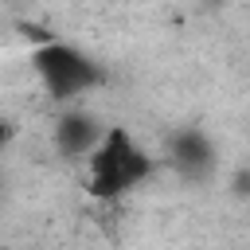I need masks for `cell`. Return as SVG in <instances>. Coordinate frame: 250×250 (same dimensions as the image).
Returning <instances> with one entry per match:
<instances>
[{
  "label": "cell",
  "instance_id": "obj_1",
  "mask_svg": "<svg viewBox=\"0 0 250 250\" xmlns=\"http://www.w3.org/2000/svg\"><path fill=\"white\" fill-rule=\"evenodd\" d=\"M86 164H90V176H86L90 195L105 199V203L121 199L129 188H137L141 180L152 176V156L133 141V133L125 125H105V133L90 148Z\"/></svg>",
  "mask_w": 250,
  "mask_h": 250
},
{
  "label": "cell",
  "instance_id": "obj_2",
  "mask_svg": "<svg viewBox=\"0 0 250 250\" xmlns=\"http://www.w3.org/2000/svg\"><path fill=\"white\" fill-rule=\"evenodd\" d=\"M31 66L43 82V90L59 102L66 98H78L94 86H102V70L90 55H82L74 43H62V39H47L31 51Z\"/></svg>",
  "mask_w": 250,
  "mask_h": 250
},
{
  "label": "cell",
  "instance_id": "obj_3",
  "mask_svg": "<svg viewBox=\"0 0 250 250\" xmlns=\"http://www.w3.org/2000/svg\"><path fill=\"white\" fill-rule=\"evenodd\" d=\"M105 125H98V117L90 113H62L59 125H55V141H59V152L78 160V156H90V148L102 141Z\"/></svg>",
  "mask_w": 250,
  "mask_h": 250
},
{
  "label": "cell",
  "instance_id": "obj_4",
  "mask_svg": "<svg viewBox=\"0 0 250 250\" xmlns=\"http://www.w3.org/2000/svg\"><path fill=\"white\" fill-rule=\"evenodd\" d=\"M172 160L184 168V172H207L215 164V152H211V141L195 129H184L172 137Z\"/></svg>",
  "mask_w": 250,
  "mask_h": 250
},
{
  "label": "cell",
  "instance_id": "obj_5",
  "mask_svg": "<svg viewBox=\"0 0 250 250\" xmlns=\"http://www.w3.org/2000/svg\"><path fill=\"white\" fill-rule=\"evenodd\" d=\"M8 137H12V125H8V121H4V117H0V148H4V145H8Z\"/></svg>",
  "mask_w": 250,
  "mask_h": 250
}]
</instances>
